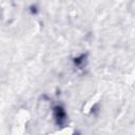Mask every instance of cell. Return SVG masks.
Here are the masks:
<instances>
[{"label":"cell","mask_w":135,"mask_h":135,"mask_svg":"<svg viewBox=\"0 0 135 135\" xmlns=\"http://www.w3.org/2000/svg\"><path fill=\"white\" fill-rule=\"evenodd\" d=\"M54 116H55L57 124L58 126H63V123L66 120V115H65V112H64L62 107L57 105V107L54 108Z\"/></svg>","instance_id":"1"}]
</instances>
